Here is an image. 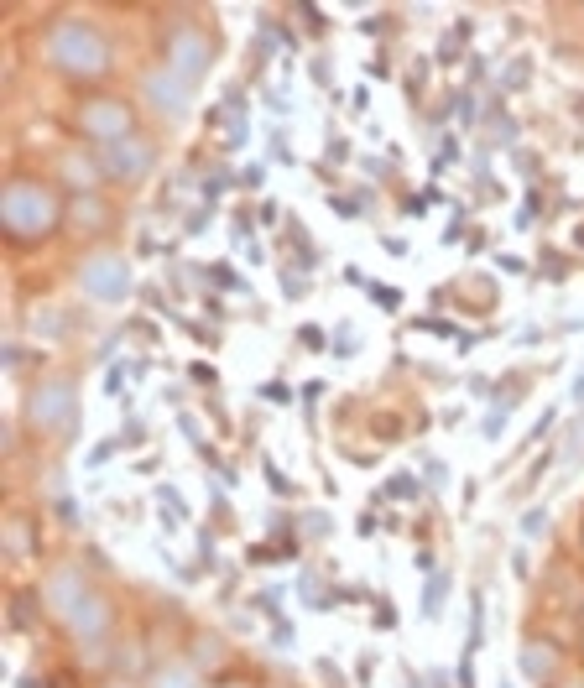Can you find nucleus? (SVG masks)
<instances>
[{
	"instance_id": "f257e3e1",
	"label": "nucleus",
	"mask_w": 584,
	"mask_h": 688,
	"mask_svg": "<svg viewBox=\"0 0 584 688\" xmlns=\"http://www.w3.org/2000/svg\"><path fill=\"white\" fill-rule=\"evenodd\" d=\"M0 225L16 246H32V240H47L58 235L63 225V199L37 178H11L5 193H0Z\"/></svg>"
},
{
	"instance_id": "f03ea898",
	"label": "nucleus",
	"mask_w": 584,
	"mask_h": 688,
	"mask_svg": "<svg viewBox=\"0 0 584 688\" xmlns=\"http://www.w3.org/2000/svg\"><path fill=\"white\" fill-rule=\"evenodd\" d=\"M47 63L68 73V79H104L110 73V42L94 21L83 16H58L47 26V42H42Z\"/></svg>"
},
{
	"instance_id": "7ed1b4c3",
	"label": "nucleus",
	"mask_w": 584,
	"mask_h": 688,
	"mask_svg": "<svg viewBox=\"0 0 584 688\" xmlns=\"http://www.w3.org/2000/svg\"><path fill=\"white\" fill-rule=\"evenodd\" d=\"M26 428L32 433H73L79 428V396H73V375H42L37 386L26 392Z\"/></svg>"
},
{
	"instance_id": "20e7f679",
	"label": "nucleus",
	"mask_w": 584,
	"mask_h": 688,
	"mask_svg": "<svg viewBox=\"0 0 584 688\" xmlns=\"http://www.w3.org/2000/svg\"><path fill=\"white\" fill-rule=\"evenodd\" d=\"M73 282H79L83 297H94V303H125L131 292H136V276H131V261H125L121 250H89L73 271Z\"/></svg>"
},
{
	"instance_id": "39448f33",
	"label": "nucleus",
	"mask_w": 584,
	"mask_h": 688,
	"mask_svg": "<svg viewBox=\"0 0 584 688\" xmlns=\"http://www.w3.org/2000/svg\"><path fill=\"white\" fill-rule=\"evenodd\" d=\"M209 63H214V42H209V32L188 26V21L167 32V68H172L178 79L199 83L209 73Z\"/></svg>"
},
{
	"instance_id": "423d86ee",
	"label": "nucleus",
	"mask_w": 584,
	"mask_h": 688,
	"mask_svg": "<svg viewBox=\"0 0 584 688\" xmlns=\"http://www.w3.org/2000/svg\"><path fill=\"white\" fill-rule=\"evenodd\" d=\"M151 162H157V146L146 136H125V141L100 146V167H104V178H115V183H141L151 172Z\"/></svg>"
},
{
	"instance_id": "0eeeda50",
	"label": "nucleus",
	"mask_w": 584,
	"mask_h": 688,
	"mask_svg": "<svg viewBox=\"0 0 584 688\" xmlns=\"http://www.w3.org/2000/svg\"><path fill=\"white\" fill-rule=\"evenodd\" d=\"M79 131L89 136V141H100V146L125 141V136H131V104L115 100V94H104V100H89V104L79 110Z\"/></svg>"
},
{
	"instance_id": "6e6552de",
	"label": "nucleus",
	"mask_w": 584,
	"mask_h": 688,
	"mask_svg": "<svg viewBox=\"0 0 584 688\" xmlns=\"http://www.w3.org/2000/svg\"><path fill=\"white\" fill-rule=\"evenodd\" d=\"M193 89H199V83H188V79H178V73H172V68H151V73H146V100H151V110H157V115H162V121H188V104H193Z\"/></svg>"
},
{
	"instance_id": "1a4fd4ad",
	"label": "nucleus",
	"mask_w": 584,
	"mask_h": 688,
	"mask_svg": "<svg viewBox=\"0 0 584 688\" xmlns=\"http://www.w3.org/2000/svg\"><path fill=\"white\" fill-rule=\"evenodd\" d=\"M110 621H115V610H110V600H104V595H94V589H89V595H83V600L73 605L68 615H63V625H68L79 642H100L104 631H110Z\"/></svg>"
},
{
	"instance_id": "9d476101",
	"label": "nucleus",
	"mask_w": 584,
	"mask_h": 688,
	"mask_svg": "<svg viewBox=\"0 0 584 688\" xmlns=\"http://www.w3.org/2000/svg\"><path fill=\"white\" fill-rule=\"evenodd\" d=\"M83 595H89V589H83V568L79 563H63L58 574H47V584H42V600H47L53 615H68Z\"/></svg>"
},
{
	"instance_id": "9b49d317",
	"label": "nucleus",
	"mask_w": 584,
	"mask_h": 688,
	"mask_svg": "<svg viewBox=\"0 0 584 688\" xmlns=\"http://www.w3.org/2000/svg\"><path fill=\"white\" fill-rule=\"evenodd\" d=\"M63 178L79 188V193H94V188L104 183V167H100V162H89L83 151H63Z\"/></svg>"
},
{
	"instance_id": "f8f14e48",
	"label": "nucleus",
	"mask_w": 584,
	"mask_h": 688,
	"mask_svg": "<svg viewBox=\"0 0 584 688\" xmlns=\"http://www.w3.org/2000/svg\"><path fill=\"white\" fill-rule=\"evenodd\" d=\"M553 667H559V652H553L548 642H527V646H521V673H527L532 683H542Z\"/></svg>"
},
{
	"instance_id": "ddd939ff",
	"label": "nucleus",
	"mask_w": 584,
	"mask_h": 688,
	"mask_svg": "<svg viewBox=\"0 0 584 688\" xmlns=\"http://www.w3.org/2000/svg\"><path fill=\"white\" fill-rule=\"evenodd\" d=\"M277 287H282V297H287V303L308 297V276H303V261H297V266H292V261H282V266H277Z\"/></svg>"
},
{
	"instance_id": "4468645a",
	"label": "nucleus",
	"mask_w": 584,
	"mask_h": 688,
	"mask_svg": "<svg viewBox=\"0 0 584 688\" xmlns=\"http://www.w3.org/2000/svg\"><path fill=\"white\" fill-rule=\"evenodd\" d=\"M151 688H199V678H193L188 663H167V667L151 673Z\"/></svg>"
},
{
	"instance_id": "2eb2a0df",
	"label": "nucleus",
	"mask_w": 584,
	"mask_h": 688,
	"mask_svg": "<svg viewBox=\"0 0 584 688\" xmlns=\"http://www.w3.org/2000/svg\"><path fill=\"white\" fill-rule=\"evenodd\" d=\"M443 595H449V574H433L428 589H423V621H438L443 615Z\"/></svg>"
},
{
	"instance_id": "dca6fc26",
	"label": "nucleus",
	"mask_w": 584,
	"mask_h": 688,
	"mask_svg": "<svg viewBox=\"0 0 584 688\" xmlns=\"http://www.w3.org/2000/svg\"><path fill=\"white\" fill-rule=\"evenodd\" d=\"M193 663H199V667H219V663H225V642H219V636H209V631H199V636H193Z\"/></svg>"
},
{
	"instance_id": "f3484780",
	"label": "nucleus",
	"mask_w": 584,
	"mask_h": 688,
	"mask_svg": "<svg viewBox=\"0 0 584 688\" xmlns=\"http://www.w3.org/2000/svg\"><path fill=\"white\" fill-rule=\"evenodd\" d=\"M381 496H392V500H413V496H423V480L413 475V470H396L386 485H381Z\"/></svg>"
},
{
	"instance_id": "a211bd4d",
	"label": "nucleus",
	"mask_w": 584,
	"mask_h": 688,
	"mask_svg": "<svg viewBox=\"0 0 584 688\" xmlns=\"http://www.w3.org/2000/svg\"><path fill=\"white\" fill-rule=\"evenodd\" d=\"M480 642H485V595L475 589V595H470V642H464V652L475 657Z\"/></svg>"
},
{
	"instance_id": "6ab92c4d",
	"label": "nucleus",
	"mask_w": 584,
	"mask_h": 688,
	"mask_svg": "<svg viewBox=\"0 0 584 688\" xmlns=\"http://www.w3.org/2000/svg\"><path fill=\"white\" fill-rule=\"evenodd\" d=\"M282 595H287V589H282V584H271V589H261V595H250V610H256V615H271V621H282Z\"/></svg>"
},
{
	"instance_id": "aec40b11",
	"label": "nucleus",
	"mask_w": 584,
	"mask_h": 688,
	"mask_svg": "<svg viewBox=\"0 0 584 688\" xmlns=\"http://www.w3.org/2000/svg\"><path fill=\"white\" fill-rule=\"evenodd\" d=\"M199 271H204V282H214V287H225V292L246 287V282L235 276V261H214V266H199Z\"/></svg>"
},
{
	"instance_id": "412c9836",
	"label": "nucleus",
	"mask_w": 584,
	"mask_h": 688,
	"mask_svg": "<svg viewBox=\"0 0 584 688\" xmlns=\"http://www.w3.org/2000/svg\"><path fill=\"white\" fill-rule=\"evenodd\" d=\"M250 235H256V219H250V208L240 204L235 214H229V240H235V246L246 250V240H250Z\"/></svg>"
},
{
	"instance_id": "4be33fe9",
	"label": "nucleus",
	"mask_w": 584,
	"mask_h": 688,
	"mask_svg": "<svg viewBox=\"0 0 584 688\" xmlns=\"http://www.w3.org/2000/svg\"><path fill=\"white\" fill-rule=\"evenodd\" d=\"M261 470H267V485H271V490H277V496H297V485H292V480H287V470H282V464H277V459H261Z\"/></svg>"
},
{
	"instance_id": "5701e85b",
	"label": "nucleus",
	"mask_w": 584,
	"mask_h": 688,
	"mask_svg": "<svg viewBox=\"0 0 584 688\" xmlns=\"http://www.w3.org/2000/svg\"><path fill=\"white\" fill-rule=\"evenodd\" d=\"M256 396H261V402H271V407H292V402H297L287 381H267V386H261Z\"/></svg>"
},
{
	"instance_id": "b1692460",
	"label": "nucleus",
	"mask_w": 584,
	"mask_h": 688,
	"mask_svg": "<svg viewBox=\"0 0 584 688\" xmlns=\"http://www.w3.org/2000/svg\"><path fill=\"white\" fill-rule=\"evenodd\" d=\"M313 673H318V683H324V688H350V683H345V673L334 667V657H318V663H313Z\"/></svg>"
},
{
	"instance_id": "393cba45",
	"label": "nucleus",
	"mask_w": 584,
	"mask_h": 688,
	"mask_svg": "<svg viewBox=\"0 0 584 688\" xmlns=\"http://www.w3.org/2000/svg\"><path fill=\"white\" fill-rule=\"evenodd\" d=\"M297 538H329V517H324V511H303Z\"/></svg>"
},
{
	"instance_id": "a878e982",
	"label": "nucleus",
	"mask_w": 584,
	"mask_h": 688,
	"mask_svg": "<svg viewBox=\"0 0 584 688\" xmlns=\"http://www.w3.org/2000/svg\"><path fill=\"white\" fill-rule=\"evenodd\" d=\"M542 532H548V506H532L521 517V538H542Z\"/></svg>"
},
{
	"instance_id": "bb28decb",
	"label": "nucleus",
	"mask_w": 584,
	"mask_h": 688,
	"mask_svg": "<svg viewBox=\"0 0 584 688\" xmlns=\"http://www.w3.org/2000/svg\"><path fill=\"white\" fill-rule=\"evenodd\" d=\"M199 568H204V574H214V568H219V547H214V538H209V532H199Z\"/></svg>"
},
{
	"instance_id": "cd10ccee",
	"label": "nucleus",
	"mask_w": 584,
	"mask_h": 688,
	"mask_svg": "<svg viewBox=\"0 0 584 688\" xmlns=\"http://www.w3.org/2000/svg\"><path fill=\"white\" fill-rule=\"evenodd\" d=\"M292 642H297V625H292V621H271V646H277V652H287Z\"/></svg>"
},
{
	"instance_id": "c85d7f7f",
	"label": "nucleus",
	"mask_w": 584,
	"mask_h": 688,
	"mask_svg": "<svg viewBox=\"0 0 584 688\" xmlns=\"http://www.w3.org/2000/svg\"><path fill=\"white\" fill-rule=\"evenodd\" d=\"M365 292H371V303H381L386 313H396V308H402V292H396V287H375V282H371Z\"/></svg>"
},
{
	"instance_id": "c756f323",
	"label": "nucleus",
	"mask_w": 584,
	"mask_h": 688,
	"mask_svg": "<svg viewBox=\"0 0 584 688\" xmlns=\"http://www.w3.org/2000/svg\"><path fill=\"white\" fill-rule=\"evenodd\" d=\"M141 438H146V422H141V417H131V422L121 428V438H115V443H121V449H136Z\"/></svg>"
},
{
	"instance_id": "7c9ffc66",
	"label": "nucleus",
	"mask_w": 584,
	"mask_h": 688,
	"mask_svg": "<svg viewBox=\"0 0 584 688\" xmlns=\"http://www.w3.org/2000/svg\"><path fill=\"white\" fill-rule=\"evenodd\" d=\"M282 553H287V547H271V542H256V547H246V563H256V568H261V563L282 558Z\"/></svg>"
},
{
	"instance_id": "2f4dec72",
	"label": "nucleus",
	"mask_w": 584,
	"mask_h": 688,
	"mask_svg": "<svg viewBox=\"0 0 584 688\" xmlns=\"http://www.w3.org/2000/svg\"><path fill=\"white\" fill-rule=\"evenodd\" d=\"M261 183H267V167H261V162H250L246 172L235 178V188H246V193H256V188H261Z\"/></svg>"
},
{
	"instance_id": "473e14b6",
	"label": "nucleus",
	"mask_w": 584,
	"mask_h": 688,
	"mask_svg": "<svg viewBox=\"0 0 584 688\" xmlns=\"http://www.w3.org/2000/svg\"><path fill=\"white\" fill-rule=\"evenodd\" d=\"M371 673H375V652H360V663H355V688H371Z\"/></svg>"
},
{
	"instance_id": "72a5a7b5",
	"label": "nucleus",
	"mask_w": 584,
	"mask_h": 688,
	"mask_svg": "<svg viewBox=\"0 0 584 688\" xmlns=\"http://www.w3.org/2000/svg\"><path fill=\"white\" fill-rule=\"evenodd\" d=\"M209 214H214V208H209V204H199V208H193V214H188V219H183V235H204Z\"/></svg>"
},
{
	"instance_id": "f704fd0d",
	"label": "nucleus",
	"mask_w": 584,
	"mask_h": 688,
	"mask_svg": "<svg viewBox=\"0 0 584 688\" xmlns=\"http://www.w3.org/2000/svg\"><path fill=\"white\" fill-rule=\"evenodd\" d=\"M324 151H329V162H350V136H334L329 131V146Z\"/></svg>"
},
{
	"instance_id": "c9c22d12",
	"label": "nucleus",
	"mask_w": 584,
	"mask_h": 688,
	"mask_svg": "<svg viewBox=\"0 0 584 688\" xmlns=\"http://www.w3.org/2000/svg\"><path fill=\"white\" fill-rule=\"evenodd\" d=\"M271 157H277V162H292V146H287V131H282V125L271 131Z\"/></svg>"
},
{
	"instance_id": "e433bc0d",
	"label": "nucleus",
	"mask_w": 584,
	"mask_h": 688,
	"mask_svg": "<svg viewBox=\"0 0 584 688\" xmlns=\"http://www.w3.org/2000/svg\"><path fill=\"white\" fill-rule=\"evenodd\" d=\"M178 428L188 433V443H193V449H204V438H199V417H193V412H178Z\"/></svg>"
},
{
	"instance_id": "4c0bfd02",
	"label": "nucleus",
	"mask_w": 584,
	"mask_h": 688,
	"mask_svg": "<svg viewBox=\"0 0 584 688\" xmlns=\"http://www.w3.org/2000/svg\"><path fill=\"white\" fill-rule=\"evenodd\" d=\"M11 553H16V558L26 553V521L21 517H11Z\"/></svg>"
},
{
	"instance_id": "58836bf2",
	"label": "nucleus",
	"mask_w": 584,
	"mask_h": 688,
	"mask_svg": "<svg viewBox=\"0 0 584 688\" xmlns=\"http://www.w3.org/2000/svg\"><path fill=\"white\" fill-rule=\"evenodd\" d=\"M459 47H464V42H459L454 32H449V37L438 42V63H443V68H449V63H454V53H459Z\"/></svg>"
},
{
	"instance_id": "ea45409f",
	"label": "nucleus",
	"mask_w": 584,
	"mask_h": 688,
	"mask_svg": "<svg viewBox=\"0 0 584 688\" xmlns=\"http://www.w3.org/2000/svg\"><path fill=\"white\" fill-rule=\"evenodd\" d=\"M313 83H318V89H329V58H324V53H318V58H313Z\"/></svg>"
},
{
	"instance_id": "a19ab883",
	"label": "nucleus",
	"mask_w": 584,
	"mask_h": 688,
	"mask_svg": "<svg viewBox=\"0 0 584 688\" xmlns=\"http://www.w3.org/2000/svg\"><path fill=\"white\" fill-rule=\"evenodd\" d=\"M350 110H355V115H365V110H371V89H365V83L350 89Z\"/></svg>"
},
{
	"instance_id": "79ce46f5",
	"label": "nucleus",
	"mask_w": 584,
	"mask_h": 688,
	"mask_svg": "<svg viewBox=\"0 0 584 688\" xmlns=\"http://www.w3.org/2000/svg\"><path fill=\"white\" fill-rule=\"evenodd\" d=\"M297 344H308V350H324V334L313 329V324H303V329H297Z\"/></svg>"
},
{
	"instance_id": "37998d69",
	"label": "nucleus",
	"mask_w": 584,
	"mask_h": 688,
	"mask_svg": "<svg viewBox=\"0 0 584 688\" xmlns=\"http://www.w3.org/2000/svg\"><path fill=\"white\" fill-rule=\"evenodd\" d=\"M428 485H433V490H443V485H449V470H443L438 459H428Z\"/></svg>"
},
{
	"instance_id": "c03bdc74",
	"label": "nucleus",
	"mask_w": 584,
	"mask_h": 688,
	"mask_svg": "<svg viewBox=\"0 0 584 688\" xmlns=\"http://www.w3.org/2000/svg\"><path fill=\"white\" fill-rule=\"evenodd\" d=\"M527 73H532V68H527V58H517V63H511V73H506V89H517V83H527Z\"/></svg>"
},
{
	"instance_id": "a18cd8bd",
	"label": "nucleus",
	"mask_w": 584,
	"mask_h": 688,
	"mask_svg": "<svg viewBox=\"0 0 584 688\" xmlns=\"http://www.w3.org/2000/svg\"><path fill=\"white\" fill-rule=\"evenodd\" d=\"M188 375H193L199 386H214V381H219V375H214V365H188Z\"/></svg>"
},
{
	"instance_id": "49530a36",
	"label": "nucleus",
	"mask_w": 584,
	"mask_h": 688,
	"mask_svg": "<svg viewBox=\"0 0 584 688\" xmlns=\"http://www.w3.org/2000/svg\"><path fill=\"white\" fill-rule=\"evenodd\" d=\"M375 625H381V631H392V625H396V610H392V600H381V610H375Z\"/></svg>"
},
{
	"instance_id": "de8ad7c7",
	"label": "nucleus",
	"mask_w": 584,
	"mask_h": 688,
	"mask_svg": "<svg viewBox=\"0 0 584 688\" xmlns=\"http://www.w3.org/2000/svg\"><path fill=\"white\" fill-rule=\"evenodd\" d=\"M496 266L511 271V276H521V271H527V261H521V256H496Z\"/></svg>"
},
{
	"instance_id": "09e8293b",
	"label": "nucleus",
	"mask_w": 584,
	"mask_h": 688,
	"mask_svg": "<svg viewBox=\"0 0 584 688\" xmlns=\"http://www.w3.org/2000/svg\"><path fill=\"white\" fill-rule=\"evenodd\" d=\"M413 568H417V574H433V547H417Z\"/></svg>"
},
{
	"instance_id": "8fccbe9b",
	"label": "nucleus",
	"mask_w": 584,
	"mask_h": 688,
	"mask_svg": "<svg viewBox=\"0 0 584 688\" xmlns=\"http://www.w3.org/2000/svg\"><path fill=\"white\" fill-rule=\"evenodd\" d=\"M115 449H121V443H100V449H94V454H89V464H104V459L115 454Z\"/></svg>"
},
{
	"instance_id": "3c124183",
	"label": "nucleus",
	"mask_w": 584,
	"mask_h": 688,
	"mask_svg": "<svg viewBox=\"0 0 584 688\" xmlns=\"http://www.w3.org/2000/svg\"><path fill=\"white\" fill-rule=\"evenodd\" d=\"M402 688H428V683H423V678H417L413 667H402Z\"/></svg>"
},
{
	"instance_id": "603ef678",
	"label": "nucleus",
	"mask_w": 584,
	"mask_h": 688,
	"mask_svg": "<svg viewBox=\"0 0 584 688\" xmlns=\"http://www.w3.org/2000/svg\"><path fill=\"white\" fill-rule=\"evenodd\" d=\"M574 407H584V371L574 375Z\"/></svg>"
},
{
	"instance_id": "864d4df0",
	"label": "nucleus",
	"mask_w": 584,
	"mask_h": 688,
	"mask_svg": "<svg viewBox=\"0 0 584 688\" xmlns=\"http://www.w3.org/2000/svg\"><path fill=\"white\" fill-rule=\"evenodd\" d=\"M110 688H136V683H110Z\"/></svg>"
},
{
	"instance_id": "5fc2aeb1",
	"label": "nucleus",
	"mask_w": 584,
	"mask_h": 688,
	"mask_svg": "<svg viewBox=\"0 0 584 688\" xmlns=\"http://www.w3.org/2000/svg\"><path fill=\"white\" fill-rule=\"evenodd\" d=\"M501 688H511V683H506V678H501Z\"/></svg>"
},
{
	"instance_id": "6e6d98bb",
	"label": "nucleus",
	"mask_w": 584,
	"mask_h": 688,
	"mask_svg": "<svg viewBox=\"0 0 584 688\" xmlns=\"http://www.w3.org/2000/svg\"><path fill=\"white\" fill-rule=\"evenodd\" d=\"M229 688H246V683H229Z\"/></svg>"
},
{
	"instance_id": "4d7b16f0",
	"label": "nucleus",
	"mask_w": 584,
	"mask_h": 688,
	"mask_svg": "<svg viewBox=\"0 0 584 688\" xmlns=\"http://www.w3.org/2000/svg\"><path fill=\"white\" fill-rule=\"evenodd\" d=\"M569 688H584V683H569Z\"/></svg>"
}]
</instances>
